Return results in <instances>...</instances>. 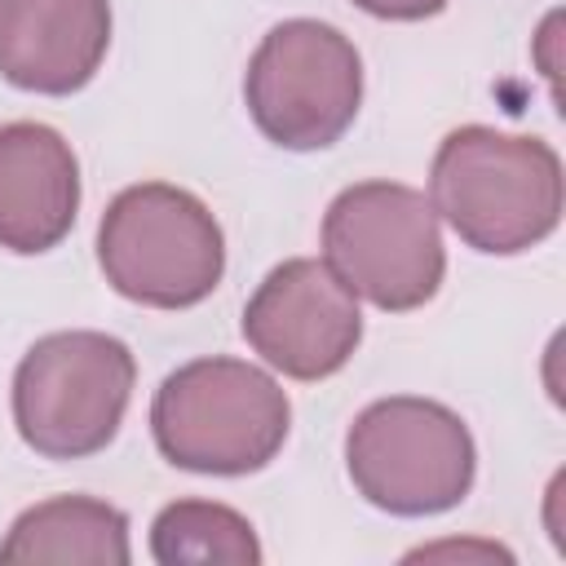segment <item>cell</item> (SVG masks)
I'll return each mask as SVG.
<instances>
[{
  "mask_svg": "<svg viewBox=\"0 0 566 566\" xmlns=\"http://www.w3.org/2000/svg\"><path fill=\"white\" fill-rule=\"evenodd\" d=\"M243 340L292 380H327L354 358L363 310L327 261L292 256L243 305Z\"/></svg>",
  "mask_w": 566,
  "mask_h": 566,
  "instance_id": "cell-8",
  "label": "cell"
},
{
  "mask_svg": "<svg viewBox=\"0 0 566 566\" xmlns=\"http://www.w3.org/2000/svg\"><path fill=\"white\" fill-rule=\"evenodd\" d=\"M106 49L111 0H0V75L22 93H80Z\"/></svg>",
  "mask_w": 566,
  "mask_h": 566,
  "instance_id": "cell-9",
  "label": "cell"
},
{
  "mask_svg": "<svg viewBox=\"0 0 566 566\" xmlns=\"http://www.w3.org/2000/svg\"><path fill=\"white\" fill-rule=\"evenodd\" d=\"M137 363L106 332H49L13 371L18 438L44 460H84L115 442Z\"/></svg>",
  "mask_w": 566,
  "mask_h": 566,
  "instance_id": "cell-4",
  "label": "cell"
},
{
  "mask_svg": "<svg viewBox=\"0 0 566 566\" xmlns=\"http://www.w3.org/2000/svg\"><path fill=\"white\" fill-rule=\"evenodd\" d=\"M363 13L385 18V22H420L447 9V0H354Z\"/></svg>",
  "mask_w": 566,
  "mask_h": 566,
  "instance_id": "cell-13",
  "label": "cell"
},
{
  "mask_svg": "<svg viewBox=\"0 0 566 566\" xmlns=\"http://www.w3.org/2000/svg\"><path fill=\"white\" fill-rule=\"evenodd\" d=\"M97 265L106 283L150 310H190L226 274V234L208 203L168 181L119 190L97 221Z\"/></svg>",
  "mask_w": 566,
  "mask_h": 566,
  "instance_id": "cell-3",
  "label": "cell"
},
{
  "mask_svg": "<svg viewBox=\"0 0 566 566\" xmlns=\"http://www.w3.org/2000/svg\"><path fill=\"white\" fill-rule=\"evenodd\" d=\"M429 203L473 252L513 256L557 230L562 159L544 137L464 124L433 155Z\"/></svg>",
  "mask_w": 566,
  "mask_h": 566,
  "instance_id": "cell-1",
  "label": "cell"
},
{
  "mask_svg": "<svg viewBox=\"0 0 566 566\" xmlns=\"http://www.w3.org/2000/svg\"><path fill=\"white\" fill-rule=\"evenodd\" d=\"M323 261L376 310H420L438 296L447 274L438 212L402 181L345 186L323 217Z\"/></svg>",
  "mask_w": 566,
  "mask_h": 566,
  "instance_id": "cell-6",
  "label": "cell"
},
{
  "mask_svg": "<svg viewBox=\"0 0 566 566\" xmlns=\"http://www.w3.org/2000/svg\"><path fill=\"white\" fill-rule=\"evenodd\" d=\"M80 212L71 142L35 119L0 124V248L35 256L57 248Z\"/></svg>",
  "mask_w": 566,
  "mask_h": 566,
  "instance_id": "cell-10",
  "label": "cell"
},
{
  "mask_svg": "<svg viewBox=\"0 0 566 566\" xmlns=\"http://www.w3.org/2000/svg\"><path fill=\"white\" fill-rule=\"evenodd\" d=\"M4 566H128V517L93 495H53L18 513L0 539Z\"/></svg>",
  "mask_w": 566,
  "mask_h": 566,
  "instance_id": "cell-11",
  "label": "cell"
},
{
  "mask_svg": "<svg viewBox=\"0 0 566 566\" xmlns=\"http://www.w3.org/2000/svg\"><path fill=\"white\" fill-rule=\"evenodd\" d=\"M243 102L274 146L323 150L345 137L363 106V57L332 22L287 18L248 57Z\"/></svg>",
  "mask_w": 566,
  "mask_h": 566,
  "instance_id": "cell-7",
  "label": "cell"
},
{
  "mask_svg": "<svg viewBox=\"0 0 566 566\" xmlns=\"http://www.w3.org/2000/svg\"><path fill=\"white\" fill-rule=\"evenodd\" d=\"M354 491L394 517H433L455 509L478 473L469 424L433 398H380L345 433Z\"/></svg>",
  "mask_w": 566,
  "mask_h": 566,
  "instance_id": "cell-5",
  "label": "cell"
},
{
  "mask_svg": "<svg viewBox=\"0 0 566 566\" xmlns=\"http://www.w3.org/2000/svg\"><path fill=\"white\" fill-rule=\"evenodd\" d=\"M411 557H482V562H513V553L509 548H495V544H433V548H416V553H407V562Z\"/></svg>",
  "mask_w": 566,
  "mask_h": 566,
  "instance_id": "cell-14",
  "label": "cell"
},
{
  "mask_svg": "<svg viewBox=\"0 0 566 566\" xmlns=\"http://www.w3.org/2000/svg\"><path fill=\"white\" fill-rule=\"evenodd\" d=\"M287 429L283 385L243 358H195L168 371L150 402L155 447L186 473H256L283 451Z\"/></svg>",
  "mask_w": 566,
  "mask_h": 566,
  "instance_id": "cell-2",
  "label": "cell"
},
{
  "mask_svg": "<svg viewBox=\"0 0 566 566\" xmlns=\"http://www.w3.org/2000/svg\"><path fill=\"white\" fill-rule=\"evenodd\" d=\"M150 557L159 566H256L261 544L243 513L212 500H177L150 526Z\"/></svg>",
  "mask_w": 566,
  "mask_h": 566,
  "instance_id": "cell-12",
  "label": "cell"
}]
</instances>
